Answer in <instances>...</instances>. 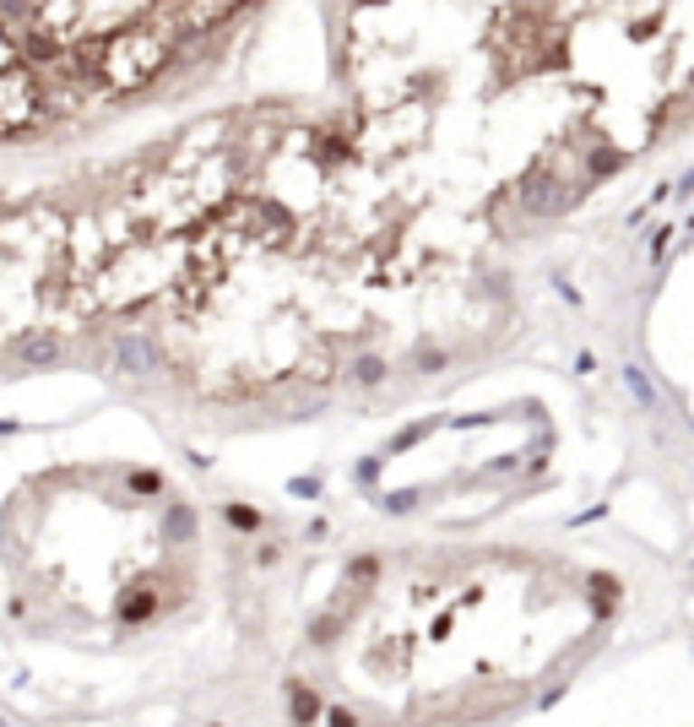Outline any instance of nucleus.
<instances>
[{
  "mask_svg": "<svg viewBox=\"0 0 694 727\" xmlns=\"http://www.w3.org/2000/svg\"><path fill=\"white\" fill-rule=\"evenodd\" d=\"M217 5H0V136L60 130L147 92Z\"/></svg>",
  "mask_w": 694,
  "mask_h": 727,
  "instance_id": "f257e3e1",
  "label": "nucleus"
}]
</instances>
